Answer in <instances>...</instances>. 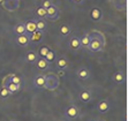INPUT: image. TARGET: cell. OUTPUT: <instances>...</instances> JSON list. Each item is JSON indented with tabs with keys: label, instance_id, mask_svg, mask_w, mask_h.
<instances>
[{
	"label": "cell",
	"instance_id": "obj_1",
	"mask_svg": "<svg viewBox=\"0 0 128 121\" xmlns=\"http://www.w3.org/2000/svg\"><path fill=\"white\" fill-rule=\"evenodd\" d=\"M89 37H90V43L86 50L91 51V52H100V51L104 50L105 36L103 34L97 31V30H94V31L89 32Z\"/></svg>",
	"mask_w": 128,
	"mask_h": 121
},
{
	"label": "cell",
	"instance_id": "obj_2",
	"mask_svg": "<svg viewBox=\"0 0 128 121\" xmlns=\"http://www.w3.org/2000/svg\"><path fill=\"white\" fill-rule=\"evenodd\" d=\"M59 86V78L58 76L53 74H48V76H45V89L53 91Z\"/></svg>",
	"mask_w": 128,
	"mask_h": 121
},
{
	"label": "cell",
	"instance_id": "obj_3",
	"mask_svg": "<svg viewBox=\"0 0 128 121\" xmlns=\"http://www.w3.org/2000/svg\"><path fill=\"white\" fill-rule=\"evenodd\" d=\"M46 18H48L51 21H56L59 18V9L57 6L51 5L48 9H46Z\"/></svg>",
	"mask_w": 128,
	"mask_h": 121
},
{
	"label": "cell",
	"instance_id": "obj_4",
	"mask_svg": "<svg viewBox=\"0 0 128 121\" xmlns=\"http://www.w3.org/2000/svg\"><path fill=\"white\" fill-rule=\"evenodd\" d=\"M65 113L68 118L75 119V118H78V108L75 106V105H69V106L66 108Z\"/></svg>",
	"mask_w": 128,
	"mask_h": 121
},
{
	"label": "cell",
	"instance_id": "obj_5",
	"mask_svg": "<svg viewBox=\"0 0 128 121\" xmlns=\"http://www.w3.org/2000/svg\"><path fill=\"white\" fill-rule=\"evenodd\" d=\"M16 43H18V45H20V46H27V45H29V43H30L29 35H28L27 32L22 34V35H18Z\"/></svg>",
	"mask_w": 128,
	"mask_h": 121
},
{
	"label": "cell",
	"instance_id": "obj_6",
	"mask_svg": "<svg viewBox=\"0 0 128 121\" xmlns=\"http://www.w3.org/2000/svg\"><path fill=\"white\" fill-rule=\"evenodd\" d=\"M44 31H39V30H36L32 34H30L29 38H30V43H39L42 42L43 36H44Z\"/></svg>",
	"mask_w": 128,
	"mask_h": 121
},
{
	"label": "cell",
	"instance_id": "obj_7",
	"mask_svg": "<svg viewBox=\"0 0 128 121\" xmlns=\"http://www.w3.org/2000/svg\"><path fill=\"white\" fill-rule=\"evenodd\" d=\"M34 84L36 88L38 89H44L45 88V75H38L35 77L34 80Z\"/></svg>",
	"mask_w": 128,
	"mask_h": 121
},
{
	"label": "cell",
	"instance_id": "obj_8",
	"mask_svg": "<svg viewBox=\"0 0 128 121\" xmlns=\"http://www.w3.org/2000/svg\"><path fill=\"white\" fill-rule=\"evenodd\" d=\"M80 99L84 103H88L92 99V94L89 91V90H82L80 92Z\"/></svg>",
	"mask_w": 128,
	"mask_h": 121
},
{
	"label": "cell",
	"instance_id": "obj_9",
	"mask_svg": "<svg viewBox=\"0 0 128 121\" xmlns=\"http://www.w3.org/2000/svg\"><path fill=\"white\" fill-rule=\"evenodd\" d=\"M69 47L72 50H78L81 48V43H80V37H72L70 40H69Z\"/></svg>",
	"mask_w": 128,
	"mask_h": 121
},
{
	"label": "cell",
	"instance_id": "obj_10",
	"mask_svg": "<svg viewBox=\"0 0 128 121\" xmlns=\"http://www.w3.org/2000/svg\"><path fill=\"white\" fill-rule=\"evenodd\" d=\"M97 110H98L99 113H106L108 110H110V104L106 100H100L97 105Z\"/></svg>",
	"mask_w": 128,
	"mask_h": 121
},
{
	"label": "cell",
	"instance_id": "obj_11",
	"mask_svg": "<svg viewBox=\"0 0 128 121\" xmlns=\"http://www.w3.org/2000/svg\"><path fill=\"white\" fill-rule=\"evenodd\" d=\"M76 75H78V78H81V80H88L89 76H90V73H89V70H88L86 68L82 67V68H80V69L78 70Z\"/></svg>",
	"mask_w": 128,
	"mask_h": 121
},
{
	"label": "cell",
	"instance_id": "obj_12",
	"mask_svg": "<svg viewBox=\"0 0 128 121\" xmlns=\"http://www.w3.org/2000/svg\"><path fill=\"white\" fill-rule=\"evenodd\" d=\"M37 59H38V54L36 53L35 51H29V52H27V54H26V60H27L29 64L36 62Z\"/></svg>",
	"mask_w": 128,
	"mask_h": 121
},
{
	"label": "cell",
	"instance_id": "obj_13",
	"mask_svg": "<svg viewBox=\"0 0 128 121\" xmlns=\"http://www.w3.org/2000/svg\"><path fill=\"white\" fill-rule=\"evenodd\" d=\"M24 27H26V32H28V35H29V34H32L34 31L37 30L35 21H28L27 23H24Z\"/></svg>",
	"mask_w": 128,
	"mask_h": 121
},
{
	"label": "cell",
	"instance_id": "obj_14",
	"mask_svg": "<svg viewBox=\"0 0 128 121\" xmlns=\"http://www.w3.org/2000/svg\"><path fill=\"white\" fill-rule=\"evenodd\" d=\"M36 66H37V68L38 69H40V70H44V69H46V68L48 67V62L46 61V59L45 58H39V59H37V61H36Z\"/></svg>",
	"mask_w": 128,
	"mask_h": 121
},
{
	"label": "cell",
	"instance_id": "obj_15",
	"mask_svg": "<svg viewBox=\"0 0 128 121\" xmlns=\"http://www.w3.org/2000/svg\"><path fill=\"white\" fill-rule=\"evenodd\" d=\"M80 43H81V47L88 48V46H89V43H90L89 34H86V35L82 36V37L80 38Z\"/></svg>",
	"mask_w": 128,
	"mask_h": 121
},
{
	"label": "cell",
	"instance_id": "obj_16",
	"mask_svg": "<svg viewBox=\"0 0 128 121\" xmlns=\"http://www.w3.org/2000/svg\"><path fill=\"white\" fill-rule=\"evenodd\" d=\"M91 18H92L94 21H99L100 20V18H102V12H100V9L99 8H92L91 9Z\"/></svg>",
	"mask_w": 128,
	"mask_h": 121
},
{
	"label": "cell",
	"instance_id": "obj_17",
	"mask_svg": "<svg viewBox=\"0 0 128 121\" xmlns=\"http://www.w3.org/2000/svg\"><path fill=\"white\" fill-rule=\"evenodd\" d=\"M70 31H72V29H70V27H69L68 24H62V26L60 27V29H59L60 35L64 36V37L68 36L69 34H70Z\"/></svg>",
	"mask_w": 128,
	"mask_h": 121
},
{
	"label": "cell",
	"instance_id": "obj_18",
	"mask_svg": "<svg viewBox=\"0 0 128 121\" xmlns=\"http://www.w3.org/2000/svg\"><path fill=\"white\" fill-rule=\"evenodd\" d=\"M57 66H58L59 69H64V70H66L67 67H68V61H67L65 58H59V59L57 60Z\"/></svg>",
	"mask_w": 128,
	"mask_h": 121
},
{
	"label": "cell",
	"instance_id": "obj_19",
	"mask_svg": "<svg viewBox=\"0 0 128 121\" xmlns=\"http://www.w3.org/2000/svg\"><path fill=\"white\" fill-rule=\"evenodd\" d=\"M14 32L16 35H22V34H26V27H24V23H18L14 27Z\"/></svg>",
	"mask_w": 128,
	"mask_h": 121
},
{
	"label": "cell",
	"instance_id": "obj_20",
	"mask_svg": "<svg viewBox=\"0 0 128 121\" xmlns=\"http://www.w3.org/2000/svg\"><path fill=\"white\" fill-rule=\"evenodd\" d=\"M113 81L116 83H122L125 81V74L122 72H116V74L113 75Z\"/></svg>",
	"mask_w": 128,
	"mask_h": 121
},
{
	"label": "cell",
	"instance_id": "obj_21",
	"mask_svg": "<svg viewBox=\"0 0 128 121\" xmlns=\"http://www.w3.org/2000/svg\"><path fill=\"white\" fill-rule=\"evenodd\" d=\"M35 13H36V16H37V18H46V9L43 8L42 6L37 7V8H36V10H35Z\"/></svg>",
	"mask_w": 128,
	"mask_h": 121
},
{
	"label": "cell",
	"instance_id": "obj_22",
	"mask_svg": "<svg viewBox=\"0 0 128 121\" xmlns=\"http://www.w3.org/2000/svg\"><path fill=\"white\" fill-rule=\"evenodd\" d=\"M7 89H8L9 91H10V94H14V92H16V91H18L20 89H21V86H18V84H15V83H13V82H10L8 84V86H6Z\"/></svg>",
	"mask_w": 128,
	"mask_h": 121
},
{
	"label": "cell",
	"instance_id": "obj_23",
	"mask_svg": "<svg viewBox=\"0 0 128 121\" xmlns=\"http://www.w3.org/2000/svg\"><path fill=\"white\" fill-rule=\"evenodd\" d=\"M36 28H37V30H39V31H44L45 29H46V22H45L44 20H39L36 22Z\"/></svg>",
	"mask_w": 128,
	"mask_h": 121
},
{
	"label": "cell",
	"instance_id": "obj_24",
	"mask_svg": "<svg viewBox=\"0 0 128 121\" xmlns=\"http://www.w3.org/2000/svg\"><path fill=\"white\" fill-rule=\"evenodd\" d=\"M10 94H12L10 91H9L6 86H2V88L0 89V97L1 98H7L8 96H10Z\"/></svg>",
	"mask_w": 128,
	"mask_h": 121
},
{
	"label": "cell",
	"instance_id": "obj_25",
	"mask_svg": "<svg viewBox=\"0 0 128 121\" xmlns=\"http://www.w3.org/2000/svg\"><path fill=\"white\" fill-rule=\"evenodd\" d=\"M10 82L15 83V84H18V86H21V84H22L21 77L18 76V75H15V74H12V78H10Z\"/></svg>",
	"mask_w": 128,
	"mask_h": 121
},
{
	"label": "cell",
	"instance_id": "obj_26",
	"mask_svg": "<svg viewBox=\"0 0 128 121\" xmlns=\"http://www.w3.org/2000/svg\"><path fill=\"white\" fill-rule=\"evenodd\" d=\"M54 56H54V52L50 50L48 52V54L45 56V59H46V61H48V62H52L54 60Z\"/></svg>",
	"mask_w": 128,
	"mask_h": 121
},
{
	"label": "cell",
	"instance_id": "obj_27",
	"mask_svg": "<svg viewBox=\"0 0 128 121\" xmlns=\"http://www.w3.org/2000/svg\"><path fill=\"white\" fill-rule=\"evenodd\" d=\"M10 78H12V74H8L7 76H5L2 78V82H1V84H2V86H7L10 83Z\"/></svg>",
	"mask_w": 128,
	"mask_h": 121
},
{
	"label": "cell",
	"instance_id": "obj_28",
	"mask_svg": "<svg viewBox=\"0 0 128 121\" xmlns=\"http://www.w3.org/2000/svg\"><path fill=\"white\" fill-rule=\"evenodd\" d=\"M50 51V48H48V46H44V47H42L40 50H39V56H42V58H45V56L48 54V52Z\"/></svg>",
	"mask_w": 128,
	"mask_h": 121
},
{
	"label": "cell",
	"instance_id": "obj_29",
	"mask_svg": "<svg viewBox=\"0 0 128 121\" xmlns=\"http://www.w3.org/2000/svg\"><path fill=\"white\" fill-rule=\"evenodd\" d=\"M51 5H53L51 0H43V1H42V7H43V8H45V9H48Z\"/></svg>",
	"mask_w": 128,
	"mask_h": 121
},
{
	"label": "cell",
	"instance_id": "obj_30",
	"mask_svg": "<svg viewBox=\"0 0 128 121\" xmlns=\"http://www.w3.org/2000/svg\"><path fill=\"white\" fill-rule=\"evenodd\" d=\"M57 75H58V77H64L66 75V70H64V69H59Z\"/></svg>",
	"mask_w": 128,
	"mask_h": 121
},
{
	"label": "cell",
	"instance_id": "obj_31",
	"mask_svg": "<svg viewBox=\"0 0 128 121\" xmlns=\"http://www.w3.org/2000/svg\"><path fill=\"white\" fill-rule=\"evenodd\" d=\"M72 1H73L74 4H78V5H80V4H83V2H84V0H72Z\"/></svg>",
	"mask_w": 128,
	"mask_h": 121
},
{
	"label": "cell",
	"instance_id": "obj_32",
	"mask_svg": "<svg viewBox=\"0 0 128 121\" xmlns=\"http://www.w3.org/2000/svg\"><path fill=\"white\" fill-rule=\"evenodd\" d=\"M4 2H5V0H0V5H2Z\"/></svg>",
	"mask_w": 128,
	"mask_h": 121
},
{
	"label": "cell",
	"instance_id": "obj_33",
	"mask_svg": "<svg viewBox=\"0 0 128 121\" xmlns=\"http://www.w3.org/2000/svg\"><path fill=\"white\" fill-rule=\"evenodd\" d=\"M12 121H14V120H12Z\"/></svg>",
	"mask_w": 128,
	"mask_h": 121
}]
</instances>
